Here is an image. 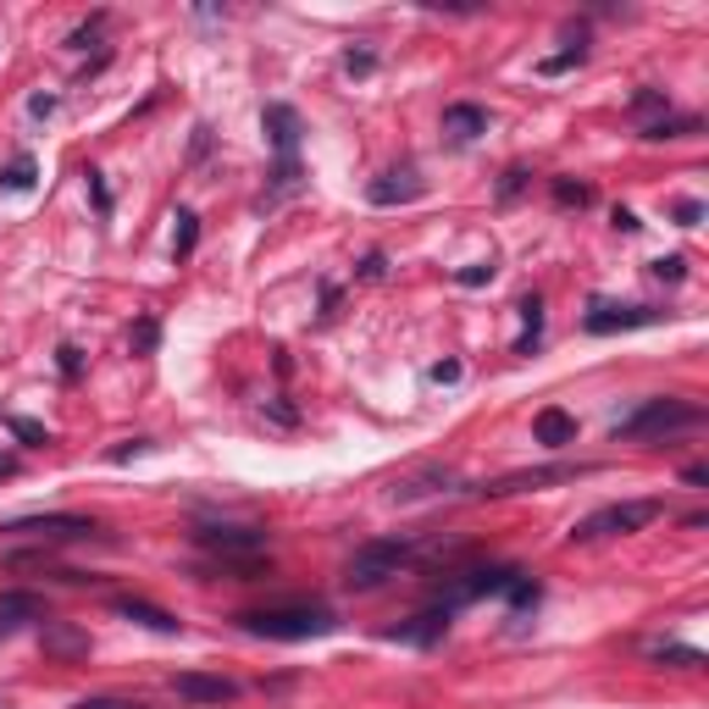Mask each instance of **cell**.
Returning <instances> with one entry per match:
<instances>
[{
    "label": "cell",
    "mask_w": 709,
    "mask_h": 709,
    "mask_svg": "<svg viewBox=\"0 0 709 709\" xmlns=\"http://www.w3.org/2000/svg\"><path fill=\"white\" fill-rule=\"evenodd\" d=\"M239 626L266 643H311V637L338 632V615L327 605H266V610H245Z\"/></svg>",
    "instance_id": "6da1fadb"
},
{
    "label": "cell",
    "mask_w": 709,
    "mask_h": 709,
    "mask_svg": "<svg viewBox=\"0 0 709 709\" xmlns=\"http://www.w3.org/2000/svg\"><path fill=\"white\" fill-rule=\"evenodd\" d=\"M422 560V544L416 538H372V544H361L349 555V565H344V582L354 587V594H377L383 582H394L399 571H410Z\"/></svg>",
    "instance_id": "7a4b0ae2"
},
{
    "label": "cell",
    "mask_w": 709,
    "mask_h": 709,
    "mask_svg": "<svg viewBox=\"0 0 709 709\" xmlns=\"http://www.w3.org/2000/svg\"><path fill=\"white\" fill-rule=\"evenodd\" d=\"M704 422V405L693 399H676V394H660V399H643L626 422H615V444H648V438H676L687 427Z\"/></svg>",
    "instance_id": "3957f363"
},
{
    "label": "cell",
    "mask_w": 709,
    "mask_h": 709,
    "mask_svg": "<svg viewBox=\"0 0 709 709\" xmlns=\"http://www.w3.org/2000/svg\"><path fill=\"white\" fill-rule=\"evenodd\" d=\"M666 505L660 499H621V505H605L594 515H582L571 526V544H599V538H626V532H643L648 521H660Z\"/></svg>",
    "instance_id": "277c9868"
},
{
    "label": "cell",
    "mask_w": 709,
    "mask_h": 709,
    "mask_svg": "<svg viewBox=\"0 0 709 709\" xmlns=\"http://www.w3.org/2000/svg\"><path fill=\"white\" fill-rule=\"evenodd\" d=\"M515 576H521L515 565H465V571H444V576H438V599H433V605L460 610V605H471V599L505 594Z\"/></svg>",
    "instance_id": "5b68a950"
},
{
    "label": "cell",
    "mask_w": 709,
    "mask_h": 709,
    "mask_svg": "<svg viewBox=\"0 0 709 709\" xmlns=\"http://www.w3.org/2000/svg\"><path fill=\"white\" fill-rule=\"evenodd\" d=\"M0 532L34 538V544H89V538H100V521H89V515H17Z\"/></svg>",
    "instance_id": "8992f818"
},
{
    "label": "cell",
    "mask_w": 709,
    "mask_h": 709,
    "mask_svg": "<svg viewBox=\"0 0 709 709\" xmlns=\"http://www.w3.org/2000/svg\"><path fill=\"white\" fill-rule=\"evenodd\" d=\"M195 544L206 555H216V560H239L245 571H256L250 560L266 549V532L261 526H222V521H211V526H195Z\"/></svg>",
    "instance_id": "52a82bcc"
},
{
    "label": "cell",
    "mask_w": 709,
    "mask_h": 709,
    "mask_svg": "<svg viewBox=\"0 0 709 709\" xmlns=\"http://www.w3.org/2000/svg\"><path fill=\"white\" fill-rule=\"evenodd\" d=\"M576 477H594V465L560 460V465H532V471H510V477L488 483L483 494H488V499H510V494H538V488H555V483H576Z\"/></svg>",
    "instance_id": "ba28073f"
},
{
    "label": "cell",
    "mask_w": 709,
    "mask_h": 709,
    "mask_svg": "<svg viewBox=\"0 0 709 709\" xmlns=\"http://www.w3.org/2000/svg\"><path fill=\"white\" fill-rule=\"evenodd\" d=\"M671 311H655V306H610V300H594L582 316V327L594 338H610V333H632V327H655L666 322Z\"/></svg>",
    "instance_id": "9c48e42d"
},
{
    "label": "cell",
    "mask_w": 709,
    "mask_h": 709,
    "mask_svg": "<svg viewBox=\"0 0 709 709\" xmlns=\"http://www.w3.org/2000/svg\"><path fill=\"white\" fill-rule=\"evenodd\" d=\"M460 488V477L449 465H410V471H399L394 477V488H388V505H416V499H433V494H455Z\"/></svg>",
    "instance_id": "30bf717a"
},
{
    "label": "cell",
    "mask_w": 709,
    "mask_h": 709,
    "mask_svg": "<svg viewBox=\"0 0 709 709\" xmlns=\"http://www.w3.org/2000/svg\"><path fill=\"white\" fill-rule=\"evenodd\" d=\"M449 621H455V610H444V605H427V610H416V615H410V621L388 626V643L433 648V643H444V637H449Z\"/></svg>",
    "instance_id": "8fae6325"
},
{
    "label": "cell",
    "mask_w": 709,
    "mask_h": 709,
    "mask_svg": "<svg viewBox=\"0 0 709 709\" xmlns=\"http://www.w3.org/2000/svg\"><path fill=\"white\" fill-rule=\"evenodd\" d=\"M261 128H266V139H272V150H277L283 166L300 161V111H294V105L272 100V105L261 111Z\"/></svg>",
    "instance_id": "7c38bea8"
},
{
    "label": "cell",
    "mask_w": 709,
    "mask_h": 709,
    "mask_svg": "<svg viewBox=\"0 0 709 709\" xmlns=\"http://www.w3.org/2000/svg\"><path fill=\"white\" fill-rule=\"evenodd\" d=\"M422 195H427V184H422L416 166H394V172H383V177H372V184H366L372 206H410V200H422Z\"/></svg>",
    "instance_id": "4fadbf2b"
},
{
    "label": "cell",
    "mask_w": 709,
    "mask_h": 709,
    "mask_svg": "<svg viewBox=\"0 0 709 709\" xmlns=\"http://www.w3.org/2000/svg\"><path fill=\"white\" fill-rule=\"evenodd\" d=\"M172 693L184 698V704H233V698H239V682L211 676V671H177Z\"/></svg>",
    "instance_id": "5bb4252c"
},
{
    "label": "cell",
    "mask_w": 709,
    "mask_h": 709,
    "mask_svg": "<svg viewBox=\"0 0 709 709\" xmlns=\"http://www.w3.org/2000/svg\"><path fill=\"white\" fill-rule=\"evenodd\" d=\"M111 610L123 615V621H134V626H150V632H161V637H177L184 632V621H177L172 610H161V605H150V599H111Z\"/></svg>",
    "instance_id": "9a60e30c"
},
{
    "label": "cell",
    "mask_w": 709,
    "mask_h": 709,
    "mask_svg": "<svg viewBox=\"0 0 709 709\" xmlns=\"http://www.w3.org/2000/svg\"><path fill=\"white\" fill-rule=\"evenodd\" d=\"M532 438H538L544 449H565V444H576V416L560 410V405H549V410L532 416Z\"/></svg>",
    "instance_id": "2e32d148"
},
{
    "label": "cell",
    "mask_w": 709,
    "mask_h": 709,
    "mask_svg": "<svg viewBox=\"0 0 709 709\" xmlns=\"http://www.w3.org/2000/svg\"><path fill=\"white\" fill-rule=\"evenodd\" d=\"M444 134H449L455 145H471L477 134H488V111H483V105H471V100L444 105Z\"/></svg>",
    "instance_id": "e0dca14e"
},
{
    "label": "cell",
    "mask_w": 709,
    "mask_h": 709,
    "mask_svg": "<svg viewBox=\"0 0 709 709\" xmlns=\"http://www.w3.org/2000/svg\"><path fill=\"white\" fill-rule=\"evenodd\" d=\"M28 621H45V605H39L34 594H0V626L17 632V626H28Z\"/></svg>",
    "instance_id": "ac0fdd59"
},
{
    "label": "cell",
    "mask_w": 709,
    "mask_h": 709,
    "mask_svg": "<svg viewBox=\"0 0 709 709\" xmlns=\"http://www.w3.org/2000/svg\"><path fill=\"white\" fill-rule=\"evenodd\" d=\"M515 311H521V338H515V354H532V349H538V338H544V300H538V294H526V300H521Z\"/></svg>",
    "instance_id": "d6986e66"
},
{
    "label": "cell",
    "mask_w": 709,
    "mask_h": 709,
    "mask_svg": "<svg viewBox=\"0 0 709 709\" xmlns=\"http://www.w3.org/2000/svg\"><path fill=\"white\" fill-rule=\"evenodd\" d=\"M34 177H39V166H34V156L23 150V156L7 161V172H0V189H7V195H28V189H34Z\"/></svg>",
    "instance_id": "ffe728a7"
},
{
    "label": "cell",
    "mask_w": 709,
    "mask_h": 709,
    "mask_svg": "<svg viewBox=\"0 0 709 709\" xmlns=\"http://www.w3.org/2000/svg\"><path fill=\"white\" fill-rule=\"evenodd\" d=\"M698 134V116H655V123H643V139H687Z\"/></svg>",
    "instance_id": "44dd1931"
},
{
    "label": "cell",
    "mask_w": 709,
    "mask_h": 709,
    "mask_svg": "<svg viewBox=\"0 0 709 709\" xmlns=\"http://www.w3.org/2000/svg\"><path fill=\"white\" fill-rule=\"evenodd\" d=\"M195 245H200V216L184 206V211H177V233H172V256H177V261H189Z\"/></svg>",
    "instance_id": "7402d4cb"
},
{
    "label": "cell",
    "mask_w": 709,
    "mask_h": 709,
    "mask_svg": "<svg viewBox=\"0 0 709 709\" xmlns=\"http://www.w3.org/2000/svg\"><path fill=\"white\" fill-rule=\"evenodd\" d=\"M505 599H510V610H538V599H544V587H538V582H532V576L521 571V576H515V582L505 587Z\"/></svg>",
    "instance_id": "603a6c76"
},
{
    "label": "cell",
    "mask_w": 709,
    "mask_h": 709,
    "mask_svg": "<svg viewBox=\"0 0 709 709\" xmlns=\"http://www.w3.org/2000/svg\"><path fill=\"white\" fill-rule=\"evenodd\" d=\"M45 648H55V655H89V637L67 632V626H45Z\"/></svg>",
    "instance_id": "cb8c5ba5"
},
{
    "label": "cell",
    "mask_w": 709,
    "mask_h": 709,
    "mask_svg": "<svg viewBox=\"0 0 709 709\" xmlns=\"http://www.w3.org/2000/svg\"><path fill=\"white\" fill-rule=\"evenodd\" d=\"M655 660H660V666H682V671L704 666V655H698V648H687V643H660V648H655Z\"/></svg>",
    "instance_id": "d4e9b609"
},
{
    "label": "cell",
    "mask_w": 709,
    "mask_h": 709,
    "mask_svg": "<svg viewBox=\"0 0 709 709\" xmlns=\"http://www.w3.org/2000/svg\"><path fill=\"white\" fill-rule=\"evenodd\" d=\"M494 272H499V261L488 256V261H471V266H460V272H455V283H460V288H483V283H494Z\"/></svg>",
    "instance_id": "484cf974"
},
{
    "label": "cell",
    "mask_w": 709,
    "mask_h": 709,
    "mask_svg": "<svg viewBox=\"0 0 709 709\" xmlns=\"http://www.w3.org/2000/svg\"><path fill=\"white\" fill-rule=\"evenodd\" d=\"M344 73L349 78H372L377 73V50H366V45L361 50H344Z\"/></svg>",
    "instance_id": "4316f807"
},
{
    "label": "cell",
    "mask_w": 709,
    "mask_h": 709,
    "mask_svg": "<svg viewBox=\"0 0 709 709\" xmlns=\"http://www.w3.org/2000/svg\"><path fill=\"white\" fill-rule=\"evenodd\" d=\"M555 200L582 211V206H594V189H587V184H571V177H555Z\"/></svg>",
    "instance_id": "83f0119b"
},
{
    "label": "cell",
    "mask_w": 709,
    "mask_h": 709,
    "mask_svg": "<svg viewBox=\"0 0 709 709\" xmlns=\"http://www.w3.org/2000/svg\"><path fill=\"white\" fill-rule=\"evenodd\" d=\"M587 62V45L576 39L571 50H560V55H549V62H538V73H565V67H582Z\"/></svg>",
    "instance_id": "f1b7e54d"
},
{
    "label": "cell",
    "mask_w": 709,
    "mask_h": 709,
    "mask_svg": "<svg viewBox=\"0 0 709 709\" xmlns=\"http://www.w3.org/2000/svg\"><path fill=\"white\" fill-rule=\"evenodd\" d=\"M648 111H660V116H666L671 100H666L660 89H637V95H632V116H648Z\"/></svg>",
    "instance_id": "f546056e"
},
{
    "label": "cell",
    "mask_w": 709,
    "mask_h": 709,
    "mask_svg": "<svg viewBox=\"0 0 709 709\" xmlns=\"http://www.w3.org/2000/svg\"><path fill=\"white\" fill-rule=\"evenodd\" d=\"M73 709H150V704H139V698H116V693H100V698H78Z\"/></svg>",
    "instance_id": "4dcf8cb0"
},
{
    "label": "cell",
    "mask_w": 709,
    "mask_h": 709,
    "mask_svg": "<svg viewBox=\"0 0 709 709\" xmlns=\"http://www.w3.org/2000/svg\"><path fill=\"white\" fill-rule=\"evenodd\" d=\"M648 272H655L660 283H682V277H687V261H682V256H660V261L648 266Z\"/></svg>",
    "instance_id": "1f68e13d"
},
{
    "label": "cell",
    "mask_w": 709,
    "mask_h": 709,
    "mask_svg": "<svg viewBox=\"0 0 709 709\" xmlns=\"http://www.w3.org/2000/svg\"><path fill=\"white\" fill-rule=\"evenodd\" d=\"M156 344H161V327L145 316V322L134 327V354H156Z\"/></svg>",
    "instance_id": "d6a6232c"
},
{
    "label": "cell",
    "mask_w": 709,
    "mask_h": 709,
    "mask_svg": "<svg viewBox=\"0 0 709 709\" xmlns=\"http://www.w3.org/2000/svg\"><path fill=\"white\" fill-rule=\"evenodd\" d=\"M7 427H12V433H17V438H23V444H50V433H45V427H39V422H23V416H12V422H7Z\"/></svg>",
    "instance_id": "836d02e7"
},
{
    "label": "cell",
    "mask_w": 709,
    "mask_h": 709,
    "mask_svg": "<svg viewBox=\"0 0 709 709\" xmlns=\"http://www.w3.org/2000/svg\"><path fill=\"white\" fill-rule=\"evenodd\" d=\"M55 111H62V100H55V95H34L28 100V116H39V123H45V116H55Z\"/></svg>",
    "instance_id": "e575fe53"
},
{
    "label": "cell",
    "mask_w": 709,
    "mask_h": 709,
    "mask_svg": "<svg viewBox=\"0 0 709 709\" xmlns=\"http://www.w3.org/2000/svg\"><path fill=\"white\" fill-rule=\"evenodd\" d=\"M676 222H682V227H698V222H704V206H698V200H676Z\"/></svg>",
    "instance_id": "d590c367"
},
{
    "label": "cell",
    "mask_w": 709,
    "mask_h": 709,
    "mask_svg": "<svg viewBox=\"0 0 709 709\" xmlns=\"http://www.w3.org/2000/svg\"><path fill=\"white\" fill-rule=\"evenodd\" d=\"M427 377H433V383H460V377H465V366H460V361H438Z\"/></svg>",
    "instance_id": "8d00e7d4"
},
{
    "label": "cell",
    "mask_w": 709,
    "mask_h": 709,
    "mask_svg": "<svg viewBox=\"0 0 709 709\" xmlns=\"http://www.w3.org/2000/svg\"><path fill=\"white\" fill-rule=\"evenodd\" d=\"M521 184H526V172H521V166H510V172H505V184H499V200H515V195H521Z\"/></svg>",
    "instance_id": "74e56055"
},
{
    "label": "cell",
    "mask_w": 709,
    "mask_h": 709,
    "mask_svg": "<svg viewBox=\"0 0 709 709\" xmlns=\"http://www.w3.org/2000/svg\"><path fill=\"white\" fill-rule=\"evenodd\" d=\"M89 195H95V211L105 216V211H111V189L100 184V172H89Z\"/></svg>",
    "instance_id": "f35d334b"
},
{
    "label": "cell",
    "mask_w": 709,
    "mask_h": 709,
    "mask_svg": "<svg viewBox=\"0 0 709 709\" xmlns=\"http://www.w3.org/2000/svg\"><path fill=\"white\" fill-rule=\"evenodd\" d=\"M615 227H621V233H637L643 222H637V211H626V206H621V211H615Z\"/></svg>",
    "instance_id": "ab89813d"
},
{
    "label": "cell",
    "mask_w": 709,
    "mask_h": 709,
    "mask_svg": "<svg viewBox=\"0 0 709 709\" xmlns=\"http://www.w3.org/2000/svg\"><path fill=\"white\" fill-rule=\"evenodd\" d=\"M361 277H383V256H377V250L361 261Z\"/></svg>",
    "instance_id": "60d3db41"
},
{
    "label": "cell",
    "mask_w": 709,
    "mask_h": 709,
    "mask_svg": "<svg viewBox=\"0 0 709 709\" xmlns=\"http://www.w3.org/2000/svg\"><path fill=\"white\" fill-rule=\"evenodd\" d=\"M62 372H67V377H78V349H73V344L62 349Z\"/></svg>",
    "instance_id": "b9f144b4"
},
{
    "label": "cell",
    "mask_w": 709,
    "mask_h": 709,
    "mask_svg": "<svg viewBox=\"0 0 709 709\" xmlns=\"http://www.w3.org/2000/svg\"><path fill=\"white\" fill-rule=\"evenodd\" d=\"M139 449H150L145 438H134V444H123V449H111V460H128V455H139Z\"/></svg>",
    "instance_id": "7bdbcfd3"
},
{
    "label": "cell",
    "mask_w": 709,
    "mask_h": 709,
    "mask_svg": "<svg viewBox=\"0 0 709 709\" xmlns=\"http://www.w3.org/2000/svg\"><path fill=\"white\" fill-rule=\"evenodd\" d=\"M0 477H12V460H0Z\"/></svg>",
    "instance_id": "ee69618b"
},
{
    "label": "cell",
    "mask_w": 709,
    "mask_h": 709,
    "mask_svg": "<svg viewBox=\"0 0 709 709\" xmlns=\"http://www.w3.org/2000/svg\"><path fill=\"white\" fill-rule=\"evenodd\" d=\"M0 637H7V626H0Z\"/></svg>",
    "instance_id": "f6af8a7d"
}]
</instances>
